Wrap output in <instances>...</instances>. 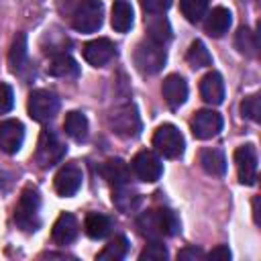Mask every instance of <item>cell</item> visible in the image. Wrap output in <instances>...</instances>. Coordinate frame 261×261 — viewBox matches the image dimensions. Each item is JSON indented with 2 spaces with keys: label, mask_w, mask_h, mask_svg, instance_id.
Listing matches in <instances>:
<instances>
[{
  "label": "cell",
  "mask_w": 261,
  "mask_h": 261,
  "mask_svg": "<svg viewBox=\"0 0 261 261\" xmlns=\"http://www.w3.org/2000/svg\"><path fill=\"white\" fill-rule=\"evenodd\" d=\"M137 226L145 239L161 241L163 237H173L179 232V218L169 208H153L139 214Z\"/></svg>",
  "instance_id": "obj_1"
},
{
  "label": "cell",
  "mask_w": 261,
  "mask_h": 261,
  "mask_svg": "<svg viewBox=\"0 0 261 261\" xmlns=\"http://www.w3.org/2000/svg\"><path fill=\"white\" fill-rule=\"evenodd\" d=\"M41 196L39 190L33 186H27L20 192V198L14 208V222L24 232H35L41 226Z\"/></svg>",
  "instance_id": "obj_2"
},
{
  "label": "cell",
  "mask_w": 261,
  "mask_h": 261,
  "mask_svg": "<svg viewBox=\"0 0 261 261\" xmlns=\"http://www.w3.org/2000/svg\"><path fill=\"white\" fill-rule=\"evenodd\" d=\"M108 124L114 135L122 139H135L141 135V116L135 104H120L108 114Z\"/></svg>",
  "instance_id": "obj_3"
},
{
  "label": "cell",
  "mask_w": 261,
  "mask_h": 261,
  "mask_svg": "<svg viewBox=\"0 0 261 261\" xmlns=\"http://www.w3.org/2000/svg\"><path fill=\"white\" fill-rule=\"evenodd\" d=\"M167 61V53H165V45H159L151 39L141 41L135 49V65L141 73L145 75H153L157 71L163 69Z\"/></svg>",
  "instance_id": "obj_4"
},
{
  "label": "cell",
  "mask_w": 261,
  "mask_h": 261,
  "mask_svg": "<svg viewBox=\"0 0 261 261\" xmlns=\"http://www.w3.org/2000/svg\"><path fill=\"white\" fill-rule=\"evenodd\" d=\"M65 151L67 149L59 141V137L53 130L43 128L41 135H39V143H37V151H35V161L39 163V167L49 169V167L57 165L63 159Z\"/></svg>",
  "instance_id": "obj_5"
},
{
  "label": "cell",
  "mask_w": 261,
  "mask_h": 261,
  "mask_svg": "<svg viewBox=\"0 0 261 261\" xmlns=\"http://www.w3.org/2000/svg\"><path fill=\"white\" fill-rule=\"evenodd\" d=\"M153 147L157 149V153H161L167 159H177L184 155L186 149V141L184 135L169 122L157 126V130L153 133Z\"/></svg>",
  "instance_id": "obj_6"
},
{
  "label": "cell",
  "mask_w": 261,
  "mask_h": 261,
  "mask_svg": "<svg viewBox=\"0 0 261 261\" xmlns=\"http://www.w3.org/2000/svg\"><path fill=\"white\" fill-rule=\"evenodd\" d=\"M104 6L100 0H84L71 14V24L80 33H94L102 27Z\"/></svg>",
  "instance_id": "obj_7"
},
{
  "label": "cell",
  "mask_w": 261,
  "mask_h": 261,
  "mask_svg": "<svg viewBox=\"0 0 261 261\" xmlns=\"http://www.w3.org/2000/svg\"><path fill=\"white\" fill-rule=\"evenodd\" d=\"M27 108H29V114L33 120L37 122H47L51 120L57 110H59V98L49 92V90H33L31 96H29V102H27Z\"/></svg>",
  "instance_id": "obj_8"
},
{
  "label": "cell",
  "mask_w": 261,
  "mask_h": 261,
  "mask_svg": "<svg viewBox=\"0 0 261 261\" xmlns=\"http://www.w3.org/2000/svg\"><path fill=\"white\" fill-rule=\"evenodd\" d=\"M130 167L135 171V175L141 179V181H157L163 173V165H161V159L153 153V151H139L133 161H130Z\"/></svg>",
  "instance_id": "obj_9"
},
{
  "label": "cell",
  "mask_w": 261,
  "mask_h": 261,
  "mask_svg": "<svg viewBox=\"0 0 261 261\" xmlns=\"http://www.w3.org/2000/svg\"><path fill=\"white\" fill-rule=\"evenodd\" d=\"M190 128L196 139H212L222 130V116L214 110H198L190 120Z\"/></svg>",
  "instance_id": "obj_10"
},
{
  "label": "cell",
  "mask_w": 261,
  "mask_h": 261,
  "mask_svg": "<svg viewBox=\"0 0 261 261\" xmlns=\"http://www.w3.org/2000/svg\"><path fill=\"white\" fill-rule=\"evenodd\" d=\"M234 165L243 186H253L257 181V153L253 145H241L234 151Z\"/></svg>",
  "instance_id": "obj_11"
},
{
  "label": "cell",
  "mask_w": 261,
  "mask_h": 261,
  "mask_svg": "<svg viewBox=\"0 0 261 261\" xmlns=\"http://www.w3.org/2000/svg\"><path fill=\"white\" fill-rule=\"evenodd\" d=\"M82 179H84V173H82V167L77 163H65L57 173H55V192L63 198H69L73 196L80 188H82Z\"/></svg>",
  "instance_id": "obj_12"
},
{
  "label": "cell",
  "mask_w": 261,
  "mask_h": 261,
  "mask_svg": "<svg viewBox=\"0 0 261 261\" xmlns=\"http://www.w3.org/2000/svg\"><path fill=\"white\" fill-rule=\"evenodd\" d=\"M84 59L90 63V65H94V67H102V65H106L112 57H114V53H116V47H114V43L110 41V39H106V37H98V39H94V41H88L86 45H84Z\"/></svg>",
  "instance_id": "obj_13"
},
{
  "label": "cell",
  "mask_w": 261,
  "mask_h": 261,
  "mask_svg": "<svg viewBox=\"0 0 261 261\" xmlns=\"http://www.w3.org/2000/svg\"><path fill=\"white\" fill-rule=\"evenodd\" d=\"M24 141V126L20 120H4L0 122V149L8 155H14Z\"/></svg>",
  "instance_id": "obj_14"
},
{
  "label": "cell",
  "mask_w": 261,
  "mask_h": 261,
  "mask_svg": "<svg viewBox=\"0 0 261 261\" xmlns=\"http://www.w3.org/2000/svg\"><path fill=\"white\" fill-rule=\"evenodd\" d=\"M161 94L169 108H179L188 100V82L179 73H171L163 80Z\"/></svg>",
  "instance_id": "obj_15"
},
{
  "label": "cell",
  "mask_w": 261,
  "mask_h": 261,
  "mask_svg": "<svg viewBox=\"0 0 261 261\" xmlns=\"http://www.w3.org/2000/svg\"><path fill=\"white\" fill-rule=\"evenodd\" d=\"M77 232H80V224H77L75 216L69 214V212H63V214H59V218L55 220L53 230H51V237H53V241H55L57 245H69V243L75 241Z\"/></svg>",
  "instance_id": "obj_16"
},
{
  "label": "cell",
  "mask_w": 261,
  "mask_h": 261,
  "mask_svg": "<svg viewBox=\"0 0 261 261\" xmlns=\"http://www.w3.org/2000/svg\"><path fill=\"white\" fill-rule=\"evenodd\" d=\"M200 96L206 104H220L224 100V82L218 71H210L200 82Z\"/></svg>",
  "instance_id": "obj_17"
},
{
  "label": "cell",
  "mask_w": 261,
  "mask_h": 261,
  "mask_svg": "<svg viewBox=\"0 0 261 261\" xmlns=\"http://www.w3.org/2000/svg\"><path fill=\"white\" fill-rule=\"evenodd\" d=\"M232 24V14L228 8L224 6H216L212 8L210 12H206V22H204V29L210 37H222Z\"/></svg>",
  "instance_id": "obj_18"
},
{
  "label": "cell",
  "mask_w": 261,
  "mask_h": 261,
  "mask_svg": "<svg viewBox=\"0 0 261 261\" xmlns=\"http://www.w3.org/2000/svg\"><path fill=\"white\" fill-rule=\"evenodd\" d=\"M145 27H147V39H151L159 45H165L171 39V27H169L167 18L161 14H149L145 18Z\"/></svg>",
  "instance_id": "obj_19"
},
{
  "label": "cell",
  "mask_w": 261,
  "mask_h": 261,
  "mask_svg": "<svg viewBox=\"0 0 261 261\" xmlns=\"http://www.w3.org/2000/svg\"><path fill=\"white\" fill-rule=\"evenodd\" d=\"M200 165L206 173L216 175V177L226 173V157L220 149H210V147L202 149L200 151Z\"/></svg>",
  "instance_id": "obj_20"
},
{
  "label": "cell",
  "mask_w": 261,
  "mask_h": 261,
  "mask_svg": "<svg viewBox=\"0 0 261 261\" xmlns=\"http://www.w3.org/2000/svg\"><path fill=\"white\" fill-rule=\"evenodd\" d=\"M104 179H108L112 186H126L130 184V169L122 159H108L100 167Z\"/></svg>",
  "instance_id": "obj_21"
},
{
  "label": "cell",
  "mask_w": 261,
  "mask_h": 261,
  "mask_svg": "<svg viewBox=\"0 0 261 261\" xmlns=\"http://www.w3.org/2000/svg\"><path fill=\"white\" fill-rule=\"evenodd\" d=\"M133 20H135V12H133V6L130 2L126 0H116L114 6H112V16H110V24L116 33H126L130 27H133Z\"/></svg>",
  "instance_id": "obj_22"
},
{
  "label": "cell",
  "mask_w": 261,
  "mask_h": 261,
  "mask_svg": "<svg viewBox=\"0 0 261 261\" xmlns=\"http://www.w3.org/2000/svg\"><path fill=\"white\" fill-rule=\"evenodd\" d=\"M47 71L55 77H75L80 73V65L75 63V59L69 53H57V55H53Z\"/></svg>",
  "instance_id": "obj_23"
},
{
  "label": "cell",
  "mask_w": 261,
  "mask_h": 261,
  "mask_svg": "<svg viewBox=\"0 0 261 261\" xmlns=\"http://www.w3.org/2000/svg\"><path fill=\"white\" fill-rule=\"evenodd\" d=\"M84 230L90 239L98 241V239H104L108 237V232L112 230V220L106 216V214H98V212H90L84 220Z\"/></svg>",
  "instance_id": "obj_24"
},
{
  "label": "cell",
  "mask_w": 261,
  "mask_h": 261,
  "mask_svg": "<svg viewBox=\"0 0 261 261\" xmlns=\"http://www.w3.org/2000/svg\"><path fill=\"white\" fill-rule=\"evenodd\" d=\"M63 128H65V135L71 137L73 141H86L88 137V118L84 112L80 110H71L65 114V120H63Z\"/></svg>",
  "instance_id": "obj_25"
},
{
  "label": "cell",
  "mask_w": 261,
  "mask_h": 261,
  "mask_svg": "<svg viewBox=\"0 0 261 261\" xmlns=\"http://www.w3.org/2000/svg\"><path fill=\"white\" fill-rule=\"evenodd\" d=\"M112 202H114V206H116L120 212H130V210H135V208L139 206L141 198H139V194H137L135 190H130L128 184H126V186H114Z\"/></svg>",
  "instance_id": "obj_26"
},
{
  "label": "cell",
  "mask_w": 261,
  "mask_h": 261,
  "mask_svg": "<svg viewBox=\"0 0 261 261\" xmlns=\"http://www.w3.org/2000/svg\"><path fill=\"white\" fill-rule=\"evenodd\" d=\"M24 63H27V35L18 33L8 51V65L12 71H20Z\"/></svg>",
  "instance_id": "obj_27"
},
{
  "label": "cell",
  "mask_w": 261,
  "mask_h": 261,
  "mask_svg": "<svg viewBox=\"0 0 261 261\" xmlns=\"http://www.w3.org/2000/svg\"><path fill=\"white\" fill-rule=\"evenodd\" d=\"M126 253H128V241H126V237L118 234L98 253V259L100 261H120L126 257Z\"/></svg>",
  "instance_id": "obj_28"
},
{
  "label": "cell",
  "mask_w": 261,
  "mask_h": 261,
  "mask_svg": "<svg viewBox=\"0 0 261 261\" xmlns=\"http://www.w3.org/2000/svg\"><path fill=\"white\" fill-rule=\"evenodd\" d=\"M179 10L188 22H200L208 12V0H179Z\"/></svg>",
  "instance_id": "obj_29"
},
{
  "label": "cell",
  "mask_w": 261,
  "mask_h": 261,
  "mask_svg": "<svg viewBox=\"0 0 261 261\" xmlns=\"http://www.w3.org/2000/svg\"><path fill=\"white\" fill-rule=\"evenodd\" d=\"M186 59L192 67H206V65L212 63V55H210V51L206 49V45L202 41H194L190 45V49L186 53Z\"/></svg>",
  "instance_id": "obj_30"
},
{
  "label": "cell",
  "mask_w": 261,
  "mask_h": 261,
  "mask_svg": "<svg viewBox=\"0 0 261 261\" xmlns=\"http://www.w3.org/2000/svg\"><path fill=\"white\" fill-rule=\"evenodd\" d=\"M234 45H237V49H239L243 55H247V57H255V55H257V37H255V33H251L247 27H241V29H239V33H237V37H234Z\"/></svg>",
  "instance_id": "obj_31"
},
{
  "label": "cell",
  "mask_w": 261,
  "mask_h": 261,
  "mask_svg": "<svg viewBox=\"0 0 261 261\" xmlns=\"http://www.w3.org/2000/svg\"><path fill=\"white\" fill-rule=\"evenodd\" d=\"M241 114L253 122H259L261 120V100H259V94H253V96H247L243 102H241Z\"/></svg>",
  "instance_id": "obj_32"
},
{
  "label": "cell",
  "mask_w": 261,
  "mask_h": 261,
  "mask_svg": "<svg viewBox=\"0 0 261 261\" xmlns=\"http://www.w3.org/2000/svg\"><path fill=\"white\" fill-rule=\"evenodd\" d=\"M167 249L161 241H151L141 253H139V259L141 261H161V259H167Z\"/></svg>",
  "instance_id": "obj_33"
},
{
  "label": "cell",
  "mask_w": 261,
  "mask_h": 261,
  "mask_svg": "<svg viewBox=\"0 0 261 261\" xmlns=\"http://www.w3.org/2000/svg\"><path fill=\"white\" fill-rule=\"evenodd\" d=\"M14 106V92L8 84H0V114L12 110Z\"/></svg>",
  "instance_id": "obj_34"
},
{
  "label": "cell",
  "mask_w": 261,
  "mask_h": 261,
  "mask_svg": "<svg viewBox=\"0 0 261 261\" xmlns=\"http://www.w3.org/2000/svg\"><path fill=\"white\" fill-rule=\"evenodd\" d=\"M141 6L147 14H163L171 6V0H141Z\"/></svg>",
  "instance_id": "obj_35"
},
{
  "label": "cell",
  "mask_w": 261,
  "mask_h": 261,
  "mask_svg": "<svg viewBox=\"0 0 261 261\" xmlns=\"http://www.w3.org/2000/svg\"><path fill=\"white\" fill-rule=\"evenodd\" d=\"M202 257H204V253L198 247H186L177 253V259H181V261H196V259H202Z\"/></svg>",
  "instance_id": "obj_36"
},
{
  "label": "cell",
  "mask_w": 261,
  "mask_h": 261,
  "mask_svg": "<svg viewBox=\"0 0 261 261\" xmlns=\"http://www.w3.org/2000/svg\"><path fill=\"white\" fill-rule=\"evenodd\" d=\"M208 259H222V261H226V259H230V251H228L226 245H218V247H214L208 253Z\"/></svg>",
  "instance_id": "obj_37"
},
{
  "label": "cell",
  "mask_w": 261,
  "mask_h": 261,
  "mask_svg": "<svg viewBox=\"0 0 261 261\" xmlns=\"http://www.w3.org/2000/svg\"><path fill=\"white\" fill-rule=\"evenodd\" d=\"M253 220L259 224V198H253Z\"/></svg>",
  "instance_id": "obj_38"
}]
</instances>
